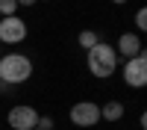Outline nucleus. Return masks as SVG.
<instances>
[{
	"label": "nucleus",
	"mask_w": 147,
	"mask_h": 130,
	"mask_svg": "<svg viewBox=\"0 0 147 130\" xmlns=\"http://www.w3.org/2000/svg\"><path fill=\"white\" fill-rule=\"evenodd\" d=\"M88 56H85V65H88V71L97 77V80H109L118 71V53H115V47L112 44H106V42H97L91 50H85Z\"/></svg>",
	"instance_id": "1"
},
{
	"label": "nucleus",
	"mask_w": 147,
	"mask_h": 130,
	"mask_svg": "<svg viewBox=\"0 0 147 130\" xmlns=\"http://www.w3.org/2000/svg\"><path fill=\"white\" fill-rule=\"evenodd\" d=\"M32 77V59L27 53H6L0 56V80L6 86H21Z\"/></svg>",
	"instance_id": "2"
},
{
	"label": "nucleus",
	"mask_w": 147,
	"mask_h": 130,
	"mask_svg": "<svg viewBox=\"0 0 147 130\" xmlns=\"http://www.w3.org/2000/svg\"><path fill=\"white\" fill-rule=\"evenodd\" d=\"M124 83L129 89H141L147 83V53L141 50L138 56H132L124 62Z\"/></svg>",
	"instance_id": "3"
},
{
	"label": "nucleus",
	"mask_w": 147,
	"mask_h": 130,
	"mask_svg": "<svg viewBox=\"0 0 147 130\" xmlns=\"http://www.w3.org/2000/svg\"><path fill=\"white\" fill-rule=\"evenodd\" d=\"M27 39V21L12 15V18H0V44H21Z\"/></svg>",
	"instance_id": "4"
},
{
	"label": "nucleus",
	"mask_w": 147,
	"mask_h": 130,
	"mask_svg": "<svg viewBox=\"0 0 147 130\" xmlns=\"http://www.w3.org/2000/svg\"><path fill=\"white\" fill-rule=\"evenodd\" d=\"M71 121L74 127H94L100 121V106L94 101H77L71 106Z\"/></svg>",
	"instance_id": "5"
},
{
	"label": "nucleus",
	"mask_w": 147,
	"mask_h": 130,
	"mask_svg": "<svg viewBox=\"0 0 147 130\" xmlns=\"http://www.w3.org/2000/svg\"><path fill=\"white\" fill-rule=\"evenodd\" d=\"M6 121H9L12 130H32L38 124V112H35V106H30V103H18V106L9 110Z\"/></svg>",
	"instance_id": "6"
},
{
	"label": "nucleus",
	"mask_w": 147,
	"mask_h": 130,
	"mask_svg": "<svg viewBox=\"0 0 147 130\" xmlns=\"http://www.w3.org/2000/svg\"><path fill=\"white\" fill-rule=\"evenodd\" d=\"M141 50H144V47H141V35H138V33H121L118 47H115L118 59H121V56H124V59H132V56H138Z\"/></svg>",
	"instance_id": "7"
},
{
	"label": "nucleus",
	"mask_w": 147,
	"mask_h": 130,
	"mask_svg": "<svg viewBox=\"0 0 147 130\" xmlns=\"http://www.w3.org/2000/svg\"><path fill=\"white\" fill-rule=\"evenodd\" d=\"M100 118H106V121H121L124 118V103L121 101H109L100 106Z\"/></svg>",
	"instance_id": "8"
},
{
	"label": "nucleus",
	"mask_w": 147,
	"mask_h": 130,
	"mask_svg": "<svg viewBox=\"0 0 147 130\" xmlns=\"http://www.w3.org/2000/svg\"><path fill=\"white\" fill-rule=\"evenodd\" d=\"M77 42H80L82 50H91V47L100 42V33H94V30H82V33L77 35Z\"/></svg>",
	"instance_id": "9"
},
{
	"label": "nucleus",
	"mask_w": 147,
	"mask_h": 130,
	"mask_svg": "<svg viewBox=\"0 0 147 130\" xmlns=\"http://www.w3.org/2000/svg\"><path fill=\"white\" fill-rule=\"evenodd\" d=\"M18 15V0H0V18Z\"/></svg>",
	"instance_id": "10"
},
{
	"label": "nucleus",
	"mask_w": 147,
	"mask_h": 130,
	"mask_svg": "<svg viewBox=\"0 0 147 130\" xmlns=\"http://www.w3.org/2000/svg\"><path fill=\"white\" fill-rule=\"evenodd\" d=\"M136 27H138V33L147 30V6H141V9L136 12Z\"/></svg>",
	"instance_id": "11"
},
{
	"label": "nucleus",
	"mask_w": 147,
	"mask_h": 130,
	"mask_svg": "<svg viewBox=\"0 0 147 130\" xmlns=\"http://www.w3.org/2000/svg\"><path fill=\"white\" fill-rule=\"evenodd\" d=\"M53 124H56V121H53L50 115H38V124H35V127H41V130H53Z\"/></svg>",
	"instance_id": "12"
},
{
	"label": "nucleus",
	"mask_w": 147,
	"mask_h": 130,
	"mask_svg": "<svg viewBox=\"0 0 147 130\" xmlns=\"http://www.w3.org/2000/svg\"><path fill=\"white\" fill-rule=\"evenodd\" d=\"M38 0H18V9H32Z\"/></svg>",
	"instance_id": "13"
},
{
	"label": "nucleus",
	"mask_w": 147,
	"mask_h": 130,
	"mask_svg": "<svg viewBox=\"0 0 147 130\" xmlns=\"http://www.w3.org/2000/svg\"><path fill=\"white\" fill-rule=\"evenodd\" d=\"M112 3H118V6H121V3H129V0H112Z\"/></svg>",
	"instance_id": "14"
},
{
	"label": "nucleus",
	"mask_w": 147,
	"mask_h": 130,
	"mask_svg": "<svg viewBox=\"0 0 147 130\" xmlns=\"http://www.w3.org/2000/svg\"><path fill=\"white\" fill-rule=\"evenodd\" d=\"M32 130H41V127H32Z\"/></svg>",
	"instance_id": "15"
},
{
	"label": "nucleus",
	"mask_w": 147,
	"mask_h": 130,
	"mask_svg": "<svg viewBox=\"0 0 147 130\" xmlns=\"http://www.w3.org/2000/svg\"><path fill=\"white\" fill-rule=\"evenodd\" d=\"M41 3H47V0H41Z\"/></svg>",
	"instance_id": "16"
}]
</instances>
